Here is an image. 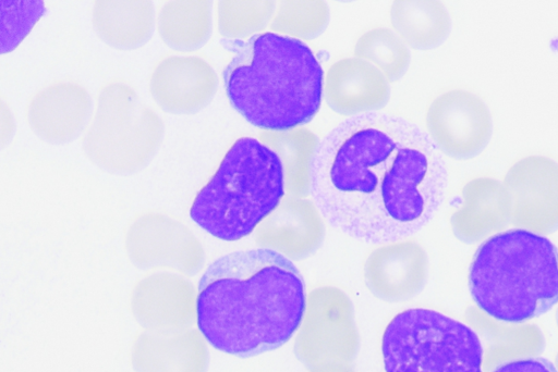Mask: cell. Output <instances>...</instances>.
<instances>
[{
    "mask_svg": "<svg viewBox=\"0 0 558 372\" xmlns=\"http://www.w3.org/2000/svg\"><path fill=\"white\" fill-rule=\"evenodd\" d=\"M445 179L428 134L404 117L376 111L350 116L325 135L312 162L310 194L332 227L381 244L426 225Z\"/></svg>",
    "mask_w": 558,
    "mask_h": 372,
    "instance_id": "1",
    "label": "cell"
},
{
    "mask_svg": "<svg viewBox=\"0 0 558 372\" xmlns=\"http://www.w3.org/2000/svg\"><path fill=\"white\" fill-rule=\"evenodd\" d=\"M306 309L304 278L272 248L227 253L213 261L197 286V327L215 349L248 358L286 344Z\"/></svg>",
    "mask_w": 558,
    "mask_h": 372,
    "instance_id": "2",
    "label": "cell"
},
{
    "mask_svg": "<svg viewBox=\"0 0 558 372\" xmlns=\"http://www.w3.org/2000/svg\"><path fill=\"white\" fill-rule=\"evenodd\" d=\"M235 41L222 73L234 110L263 131L310 123L320 108L324 72L308 45L274 32Z\"/></svg>",
    "mask_w": 558,
    "mask_h": 372,
    "instance_id": "3",
    "label": "cell"
},
{
    "mask_svg": "<svg viewBox=\"0 0 558 372\" xmlns=\"http://www.w3.org/2000/svg\"><path fill=\"white\" fill-rule=\"evenodd\" d=\"M476 307L493 319L524 323L558 303V248L523 228L497 233L476 250L469 271Z\"/></svg>",
    "mask_w": 558,
    "mask_h": 372,
    "instance_id": "4",
    "label": "cell"
},
{
    "mask_svg": "<svg viewBox=\"0 0 558 372\" xmlns=\"http://www.w3.org/2000/svg\"><path fill=\"white\" fill-rule=\"evenodd\" d=\"M284 194V170L278 154L256 138L242 137L197 193L190 216L214 237L234 241L268 218Z\"/></svg>",
    "mask_w": 558,
    "mask_h": 372,
    "instance_id": "5",
    "label": "cell"
},
{
    "mask_svg": "<svg viewBox=\"0 0 558 372\" xmlns=\"http://www.w3.org/2000/svg\"><path fill=\"white\" fill-rule=\"evenodd\" d=\"M381 352L386 372H483L476 332L426 308L398 313L385 328Z\"/></svg>",
    "mask_w": 558,
    "mask_h": 372,
    "instance_id": "6",
    "label": "cell"
},
{
    "mask_svg": "<svg viewBox=\"0 0 558 372\" xmlns=\"http://www.w3.org/2000/svg\"><path fill=\"white\" fill-rule=\"evenodd\" d=\"M163 137V123L126 84L111 83L98 97L84 139L86 157L100 169L126 175L146 166Z\"/></svg>",
    "mask_w": 558,
    "mask_h": 372,
    "instance_id": "7",
    "label": "cell"
},
{
    "mask_svg": "<svg viewBox=\"0 0 558 372\" xmlns=\"http://www.w3.org/2000/svg\"><path fill=\"white\" fill-rule=\"evenodd\" d=\"M425 121L427 134L438 150L459 160L480 154L493 133L492 115L485 102L463 89L438 96L429 104Z\"/></svg>",
    "mask_w": 558,
    "mask_h": 372,
    "instance_id": "8",
    "label": "cell"
},
{
    "mask_svg": "<svg viewBox=\"0 0 558 372\" xmlns=\"http://www.w3.org/2000/svg\"><path fill=\"white\" fill-rule=\"evenodd\" d=\"M515 228L548 235L558 230V163L544 156L517 161L502 182Z\"/></svg>",
    "mask_w": 558,
    "mask_h": 372,
    "instance_id": "9",
    "label": "cell"
},
{
    "mask_svg": "<svg viewBox=\"0 0 558 372\" xmlns=\"http://www.w3.org/2000/svg\"><path fill=\"white\" fill-rule=\"evenodd\" d=\"M125 247L141 269L166 268L194 275L204 264L202 245L182 223L160 213H145L130 226Z\"/></svg>",
    "mask_w": 558,
    "mask_h": 372,
    "instance_id": "10",
    "label": "cell"
},
{
    "mask_svg": "<svg viewBox=\"0 0 558 372\" xmlns=\"http://www.w3.org/2000/svg\"><path fill=\"white\" fill-rule=\"evenodd\" d=\"M197 292L190 281L173 273H153L136 283L131 309L147 332L172 334L191 328L197 319Z\"/></svg>",
    "mask_w": 558,
    "mask_h": 372,
    "instance_id": "11",
    "label": "cell"
},
{
    "mask_svg": "<svg viewBox=\"0 0 558 372\" xmlns=\"http://www.w3.org/2000/svg\"><path fill=\"white\" fill-rule=\"evenodd\" d=\"M217 87L216 72L198 57L165 58L149 80L153 99L163 111L172 114L201 111L211 101Z\"/></svg>",
    "mask_w": 558,
    "mask_h": 372,
    "instance_id": "12",
    "label": "cell"
},
{
    "mask_svg": "<svg viewBox=\"0 0 558 372\" xmlns=\"http://www.w3.org/2000/svg\"><path fill=\"white\" fill-rule=\"evenodd\" d=\"M93 103L88 91L78 84L59 82L38 91L27 108L32 131L50 144L76 139L85 129Z\"/></svg>",
    "mask_w": 558,
    "mask_h": 372,
    "instance_id": "13",
    "label": "cell"
},
{
    "mask_svg": "<svg viewBox=\"0 0 558 372\" xmlns=\"http://www.w3.org/2000/svg\"><path fill=\"white\" fill-rule=\"evenodd\" d=\"M323 95L335 112L354 116L383 109L389 101L390 86L372 63L345 58L328 69Z\"/></svg>",
    "mask_w": 558,
    "mask_h": 372,
    "instance_id": "14",
    "label": "cell"
},
{
    "mask_svg": "<svg viewBox=\"0 0 558 372\" xmlns=\"http://www.w3.org/2000/svg\"><path fill=\"white\" fill-rule=\"evenodd\" d=\"M206 339L195 328L172 334L144 332L132 347L135 372H207Z\"/></svg>",
    "mask_w": 558,
    "mask_h": 372,
    "instance_id": "15",
    "label": "cell"
},
{
    "mask_svg": "<svg viewBox=\"0 0 558 372\" xmlns=\"http://www.w3.org/2000/svg\"><path fill=\"white\" fill-rule=\"evenodd\" d=\"M462 204L451 215L454 235L464 243L481 241L511 222V204L502 183L490 177L470 181L462 189Z\"/></svg>",
    "mask_w": 558,
    "mask_h": 372,
    "instance_id": "16",
    "label": "cell"
},
{
    "mask_svg": "<svg viewBox=\"0 0 558 372\" xmlns=\"http://www.w3.org/2000/svg\"><path fill=\"white\" fill-rule=\"evenodd\" d=\"M481 339L483 347V372L519 359L538 357L545 349L542 330L532 323H507L471 307L465 315Z\"/></svg>",
    "mask_w": 558,
    "mask_h": 372,
    "instance_id": "17",
    "label": "cell"
},
{
    "mask_svg": "<svg viewBox=\"0 0 558 372\" xmlns=\"http://www.w3.org/2000/svg\"><path fill=\"white\" fill-rule=\"evenodd\" d=\"M96 34L109 46L132 50L145 45L155 28L151 1H96L93 8Z\"/></svg>",
    "mask_w": 558,
    "mask_h": 372,
    "instance_id": "18",
    "label": "cell"
},
{
    "mask_svg": "<svg viewBox=\"0 0 558 372\" xmlns=\"http://www.w3.org/2000/svg\"><path fill=\"white\" fill-rule=\"evenodd\" d=\"M390 21L403 42L416 50L440 46L451 29L445 4L436 0H396L390 8Z\"/></svg>",
    "mask_w": 558,
    "mask_h": 372,
    "instance_id": "19",
    "label": "cell"
},
{
    "mask_svg": "<svg viewBox=\"0 0 558 372\" xmlns=\"http://www.w3.org/2000/svg\"><path fill=\"white\" fill-rule=\"evenodd\" d=\"M211 2L167 1L161 7L157 28L163 42L178 51L203 47L211 35Z\"/></svg>",
    "mask_w": 558,
    "mask_h": 372,
    "instance_id": "20",
    "label": "cell"
},
{
    "mask_svg": "<svg viewBox=\"0 0 558 372\" xmlns=\"http://www.w3.org/2000/svg\"><path fill=\"white\" fill-rule=\"evenodd\" d=\"M259 138L280 158L286 189L308 194L312 162L320 142L318 137L307 128L298 127L282 132L262 131Z\"/></svg>",
    "mask_w": 558,
    "mask_h": 372,
    "instance_id": "21",
    "label": "cell"
},
{
    "mask_svg": "<svg viewBox=\"0 0 558 372\" xmlns=\"http://www.w3.org/2000/svg\"><path fill=\"white\" fill-rule=\"evenodd\" d=\"M322 215L308 201L282 202L258 230L262 240L284 246H313L323 235Z\"/></svg>",
    "mask_w": 558,
    "mask_h": 372,
    "instance_id": "22",
    "label": "cell"
},
{
    "mask_svg": "<svg viewBox=\"0 0 558 372\" xmlns=\"http://www.w3.org/2000/svg\"><path fill=\"white\" fill-rule=\"evenodd\" d=\"M354 55L376 66L388 82L400 79L411 62V53L403 40L384 27L364 33L355 44Z\"/></svg>",
    "mask_w": 558,
    "mask_h": 372,
    "instance_id": "23",
    "label": "cell"
},
{
    "mask_svg": "<svg viewBox=\"0 0 558 372\" xmlns=\"http://www.w3.org/2000/svg\"><path fill=\"white\" fill-rule=\"evenodd\" d=\"M329 23V8L325 1H279L269 27L275 33L296 39H314Z\"/></svg>",
    "mask_w": 558,
    "mask_h": 372,
    "instance_id": "24",
    "label": "cell"
},
{
    "mask_svg": "<svg viewBox=\"0 0 558 372\" xmlns=\"http://www.w3.org/2000/svg\"><path fill=\"white\" fill-rule=\"evenodd\" d=\"M276 7L277 2L269 0L219 1L217 8L219 33L227 38L252 37L270 24Z\"/></svg>",
    "mask_w": 558,
    "mask_h": 372,
    "instance_id": "25",
    "label": "cell"
},
{
    "mask_svg": "<svg viewBox=\"0 0 558 372\" xmlns=\"http://www.w3.org/2000/svg\"><path fill=\"white\" fill-rule=\"evenodd\" d=\"M45 10L39 0H0V52L14 50Z\"/></svg>",
    "mask_w": 558,
    "mask_h": 372,
    "instance_id": "26",
    "label": "cell"
},
{
    "mask_svg": "<svg viewBox=\"0 0 558 372\" xmlns=\"http://www.w3.org/2000/svg\"><path fill=\"white\" fill-rule=\"evenodd\" d=\"M492 372H558V369L545 358L532 357L505 363Z\"/></svg>",
    "mask_w": 558,
    "mask_h": 372,
    "instance_id": "27",
    "label": "cell"
},
{
    "mask_svg": "<svg viewBox=\"0 0 558 372\" xmlns=\"http://www.w3.org/2000/svg\"><path fill=\"white\" fill-rule=\"evenodd\" d=\"M555 318H556V324H557V327H558V307H557V309H556Z\"/></svg>",
    "mask_w": 558,
    "mask_h": 372,
    "instance_id": "28",
    "label": "cell"
},
{
    "mask_svg": "<svg viewBox=\"0 0 558 372\" xmlns=\"http://www.w3.org/2000/svg\"><path fill=\"white\" fill-rule=\"evenodd\" d=\"M555 365L558 369V352L556 354V357H555Z\"/></svg>",
    "mask_w": 558,
    "mask_h": 372,
    "instance_id": "29",
    "label": "cell"
}]
</instances>
